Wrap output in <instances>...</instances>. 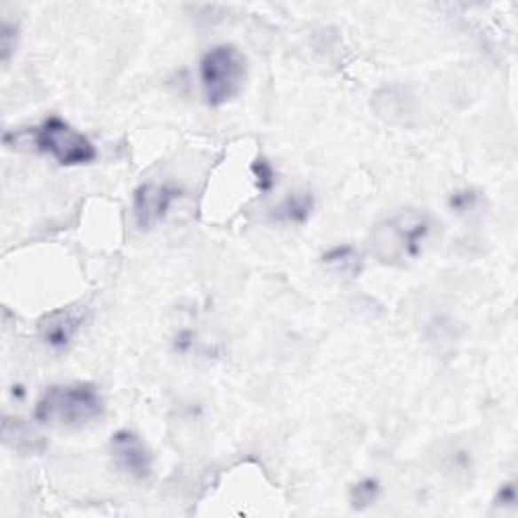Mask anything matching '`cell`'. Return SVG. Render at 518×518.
Listing matches in <instances>:
<instances>
[{
	"mask_svg": "<svg viewBox=\"0 0 518 518\" xmlns=\"http://www.w3.org/2000/svg\"><path fill=\"white\" fill-rule=\"evenodd\" d=\"M0 49H3V61L11 59L14 49H17V27L9 23L3 25V33H0Z\"/></svg>",
	"mask_w": 518,
	"mask_h": 518,
	"instance_id": "cell-15",
	"label": "cell"
},
{
	"mask_svg": "<svg viewBox=\"0 0 518 518\" xmlns=\"http://www.w3.org/2000/svg\"><path fill=\"white\" fill-rule=\"evenodd\" d=\"M3 434L6 445H11V448L19 451H39L43 448L41 437L35 434V431H31V428L25 426L20 420H11V417H6Z\"/></svg>",
	"mask_w": 518,
	"mask_h": 518,
	"instance_id": "cell-10",
	"label": "cell"
},
{
	"mask_svg": "<svg viewBox=\"0 0 518 518\" xmlns=\"http://www.w3.org/2000/svg\"><path fill=\"white\" fill-rule=\"evenodd\" d=\"M246 57L233 45H217L203 55L199 65L200 88L205 104L225 106L241 91L246 82Z\"/></svg>",
	"mask_w": 518,
	"mask_h": 518,
	"instance_id": "cell-3",
	"label": "cell"
},
{
	"mask_svg": "<svg viewBox=\"0 0 518 518\" xmlns=\"http://www.w3.org/2000/svg\"><path fill=\"white\" fill-rule=\"evenodd\" d=\"M431 233L434 219L428 213L409 208L379 221L371 232L369 247L381 263L403 268L421 257Z\"/></svg>",
	"mask_w": 518,
	"mask_h": 518,
	"instance_id": "cell-1",
	"label": "cell"
},
{
	"mask_svg": "<svg viewBox=\"0 0 518 518\" xmlns=\"http://www.w3.org/2000/svg\"><path fill=\"white\" fill-rule=\"evenodd\" d=\"M314 211V197L308 191H294L273 208V219L284 221V223H296L302 225L310 219Z\"/></svg>",
	"mask_w": 518,
	"mask_h": 518,
	"instance_id": "cell-8",
	"label": "cell"
},
{
	"mask_svg": "<svg viewBox=\"0 0 518 518\" xmlns=\"http://www.w3.org/2000/svg\"><path fill=\"white\" fill-rule=\"evenodd\" d=\"M251 172H254L259 192H270L276 186V170H273L271 164L263 156L255 158L254 164H251Z\"/></svg>",
	"mask_w": 518,
	"mask_h": 518,
	"instance_id": "cell-12",
	"label": "cell"
},
{
	"mask_svg": "<svg viewBox=\"0 0 518 518\" xmlns=\"http://www.w3.org/2000/svg\"><path fill=\"white\" fill-rule=\"evenodd\" d=\"M324 265L333 268L338 273H347V276H358L363 270V255L361 251L352 246H336L328 249L322 255Z\"/></svg>",
	"mask_w": 518,
	"mask_h": 518,
	"instance_id": "cell-9",
	"label": "cell"
},
{
	"mask_svg": "<svg viewBox=\"0 0 518 518\" xmlns=\"http://www.w3.org/2000/svg\"><path fill=\"white\" fill-rule=\"evenodd\" d=\"M186 336H189V333H183L178 338H181V341H183V338H186ZM177 347H178V350H186V347H189V341H184V342H181V344H177Z\"/></svg>",
	"mask_w": 518,
	"mask_h": 518,
	"instance_id": "cell-16",
	"label": "cell"
},
{
	"mask_svg": "<svg viewBox=\"0 0 518 518\" xmlns=\"http://www.w3.org/2000/svg\"><path fill=\"white\" fill-rule=\"evenodd\" d=\"M83 324V312L77 308H61V310L49 312L39 320L37 333L47 347L61 350L69 347L71 341L77 336Z\"/></svg>",
	"mask_w": 518,
	"mask_h": 518,
	"instance_id": "cell-7",
	"label": "cell"
},
{
	"mask_svg": "<svg viewBox=\"0 0 518 518\" xmlns=\"http://www.w3.org/2000/svg\"><path fill=\"white\" fill-rule=\"evenodd\" d=\"M181 197V191L177 186L146 183L138 186L134 192V219L142 232H150L158 223L167 217L170 207Z\"/></svg>",
	"mask_w": 518,
	"mask_h": 518,
	"instance_id": "cell-6",
	"label": "cell"
},
{
	"mask_svg": "<svg viewBox=\"0 0 518 518\" xmlns=\"http://www.w3.org/2000/svg\"><path fill=\"white\" fill-rule=\"evenodd\" d=\"M107 451L114 466L132 480H146L153 470V453L138 434L130 429H120L112 434Z\"/></svg>",
	"mask_w": 518,
	"mask_h": 518,
	"instance_id": "cell-5",
	"label": "cell"
},
{
	"mask_svg": "<svg viewBox=\"0 0 518 518\" xmlns=\"http://www.w3.org/2000/svg\"><path fill=\"white\" fill-rule=\"evenodd\" d=\"M379 494H381L379 480H375V478L358 480L357 484L350 486V492H349L350 506L355 510L371 508L379 500Z\"/></svg>",
	"mask_w": 518,
	"mask_h": 518,
	"instance_id": "cell-11",
	"label": "cell"
},
{
	"mask_svg": "<svg viewBox=\"0 0 518 518\" xmlns=\"http://www.w3.org/2000/svg\"><path fill=\"white\" fill-rule=\"evenodd\" d=\"M448 205H450L451 211H456L459 215L472 213V211H476L478 205H480V194L472 189L456 191V192L450 194Z\"/></svg>",
	"mask_w": 518,
	"mask_h": 518,
	"instance_id": "cell-13",
	"label": "cell"
},
{
	"mask_svg": "<svg viewBox=\"0 0 518 518\" xmlns=\"http://www.w3.org/2000/svg\"><path fill=\"white\" fill-rule=\"evenodd\" d=\"M516 484L514 482H505L500 484L498 492L494 496V506L498 508H514L516 506Z\"/></svg>",
	"mask_w": 518,
	"mask_h": 518,
	"instance_id": "cell-14",
	"label": "cell"
},
{
	"mask_svg": "<svg viewBox=\"0 0 518 518\" xmlns=\"http://www.w3.org/2000/svg\"><path fill=\"white\" fill-rule=\"evenodd\" d=\"M106 412L102 393L91 383L49 387L35 405L33 417L41 426L83 428L98 421Z\"/></svg>",
	"mask_w": 518,
	"mask_h": 518,
	"instance_id": "cell-2",
	"label": "cell"
},
{
	"mask_svg": "<svg viewBox=\"0 0 518 518\" xmlns=\"http://www.w3.org/2000/svg\"><path fill=\"white\" fill-rule=\"evenodd\" d=\"M28 144L51 156L61 167H83L98 161V150L88 136L57 116L47 118L39 128L31 130Z\"/></svg>",
	"mask_w": 518,
	"mask_h": 518,
	"instance_id": "cell-4",
	"label": "cell"
}]
</instances>
